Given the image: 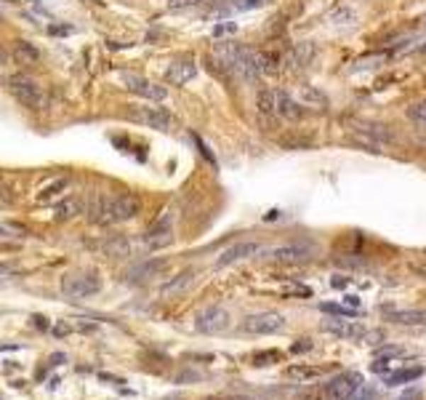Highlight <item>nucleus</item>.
I'll return each mask as SVG.
<instances>
[{
  "instance_id": "13",
  "label": "nucleus",
  "mask_w": 426,
  "mask_h": 400,
  "mask_svg": "<svg viewBox=\"0 0 426 400\" xmlns=\"http://www.w3.org/2000/svg\"><path fill=\"white\" fill-rule=\"evenodd\" d=\"M312 59H315V45L312 43H296L293 48L283 56V67L285 70H291V72H296V70H301V67L309 65Z\"/></svg>"
},
{
  "instance_id": "34",
  "label": "nucleus",
  "mask_w": 426,
  "mask_h": 400,
  "mask_svg": "<svg viewBox=\"0 0 426 400\" xmlns=\"http://www.w3.org/2000/svg\"><path fill=\"white\" fill-rule=\"evenodd\" d=\"M11 233H19V230H13L9 224H0V238H3V235H11Z\"/></svg>"
},
{
  "instance_id": "30",
  "label": "nucleus",
  "mask_w": 426,
  "mask_h": 400,
  "mask_svg": "<svg viewBox=\"0 0 426 400\" xmlns=\"http://www.w3.org/2000/svg\"><path fill=\"white\" fill-rule=\"evenodd\" d=\"M277 357H280V352H277V350H272V352H264V355H256V357H253V360H256L253 366H272L269 360H277Z\"/></svg>"
},
{
  "instance_id": "22",
  "label": "nucleus",
  "mask_w": 426,
  "mask_h": 400,
  "mask_svg": "<svg viewBox=\"0 0 426 400\" xmlns=\"http://www.w3.org/2000/svg\"><path fill=\"white\" fill-rule=\"evenodd\" d=\"M288 377H291V379H304V382H309V379H317V377H323V368L293 366V368H288Z\"/></svg>"
},
{
  "instance_id": "24",
  "label": "nucleus",
  "mask_w": 426,
  "mask_h": 400,
  "mask_svg": "<svg viewBox=\"0 0 426 400\" xmlns=\"http://www.w3.org/2000/svg\"><path fill=\"white\" fill-rule=\"evenodd\" d=\"M192 280H195V272H184V275H179V280L168 283V286L163 289V294H179V291H184Z\"/></svg>"
},
{
  "instance_id": "39",
  "label": "nucleus",
  "mask_w": 426,
  "mask_h": 400,
  "mask_svg": "<svg viewBox=\"0 0 426 400\" xmlns=\"http://www.w3.org/2000/svg\"><path fill=\"white\" fill-rule=\"evenodd\" d=\"M0 179H3V177H0Z\"/></svg>"
},
{
  "instance_id": "29",
  "label": "nucleus",
  "mask_w": 426,
  "mask_h": 400,
  "mask_svg": "<svg viewBox=\"0 0 426 400\" xmlns=\"http://www.w3.org/2000/svg\"><path fill=\"white\" fill-rule=\"evenodd\" d=\"M200 3H206V0H168V9L181 11V9H192V6H200Z\"/></svg>"
},
{
  "instance_id": "17",
  "label": "nucleus",
  "mask_w": 426,
  "mask_h": 400,
  "mask_svg": "<svg viewBox=\"0 0 426 400\" xmlns=\"http://www.w3.org/2000/svg\"><path fill=\"white\" fill-rule=\"evenodd\" d=\"M269 256L272 259H277V262H291V265H298V262H306L309 259V248H304V245H277V248H272L269 251Z\"/></svg>"
},
{
  "instance_id": "6",
  "label": "nucleus",
  "mask_w": 426,
  "mask_h": 400,
  "mask_svg": "<svg viewBox=\"0 0 426 400\" xmlns=\"http://www.w3.org/2000/svg\"><path fill=\"white\" fill-rule=\"evenodd\" d=\"M174 243V219H171V213L165 211L157 222H152V227L147 230L144 235V245L150 248V251H160L165 245Z\"/></svg>"
},
{
  "instance_id": "16",
  "label": "nucleus",
  "mask_w": 426,
  "mask_h": 400,
  "mask_svg": "<svg viewBox=\"0 0 426 400\" xmlns=\"http://www.w3.org/2000/svg\"><path fill=\"white\" fill-rule=\"evenodd\" d=\"M197 75V65L189 62V59H181V62H174V65L165 70V80L174 83V86H184Z\"/></svg>"
},
{
  "instance_id": "10",
  "label": "nucleus",
  "mask_w": 426,
  "mask_h": 400,
  "mask_svg": "<svg viewBox=\"0 0 426 400\" xmlns=\"http://www.w3.org/2000/svg\"><path fill=\"white\" fill-rule=\"evenodd\" d=\"M264 254V245L262 243H253V240H242V243L232 245L227 248L224 254L219 256V267H227V265H235V262H242V259H251V256H259Z\"/></svg>"
},
{
  "instance_id": "2",
  "label": "nucleus",
  "mask_w": 426,
  "mask_h": 400,
  "mask_svg": "<svg viewBox=\"0 0 426 400\" xmlns=\"http://www.w3.org/2000/svg\"><path fill=\"white\" fill-rule=\"evenodd\" d=\"M101 291V280L96 272H75V275H65L62 278V294L69 299H86Z\"/></svg>"
},
{
  "instance_id": "19",
  "label": "nucleus",
  "mask_w": 426,
  "mask_h": 400,
  "mask_svg": "<svg viewBox=\"0 0 426 400\" xmlns=\"http://www.w3.org/2000/svg\"><path fill=\"white\" fill-rule=\"evenodd\" d=\"M11 56H13V62L22 67H35L40 62V51H38L33 43H27V40H16Z\"/></svg>"
},
{
  "instance_id": "23",
  "label": "nucleus",
  "mask_w": 426,
  "mask_h": 400,
  "mask_svg": "<svg viewBox=\"0 0 426 400\" xmlns=\"http://www.w3.org/2000/svg\"><path fill=\"white\" fill-rule=\"evenodd\" d=\"M67 189V179H56L54 184H48V187L40 189V195H38V200L40 203H45V200H51L54 195H59V192H65Z\"/></svg>"
},
{
  "instance_id": "12",
  "label": "nucleus",
  "mask_w": 426,
  "mask_h": 400,
  "mask_svg": "<svg viewBox=\"0 0 426 400\" xmlns=\"http://www.w3.org/2000/svg\"><path fill=\"white\" fill-rule=\"evenodd\" d=\"M125 86H128V91L139 94V96H144V99L163 101L165 96H168V91H165L163 86H155V83H150V80H144L142 75H125Z\"/></svg>"
},
{
  "instance_id": "31",
  "label": "nucleus",
  "mask_w": 426,
  "mask_h": 400,
  "mask_svg": "<svg viewBox=\"0 0 426 400\" xmlns=\"http://www.w3.org/2000/svg\"><path fill=\"white\" fill-rule=\"evenodd\" d=\"M410 267H413L415 272L426 275V251H421V254H418V259H413V262H410Z\"/></svg>"
},
{
  "instance_id": "11",
  "label": "nucleus",
  "mask_w": 426,
  "mask_h": 400,
  "mask_svg": "<svg viewBox=\"0 0 426 400\" xmlns=\"http://www.w3.org/2000/svg\"><path fill=\"white\" fill-rule=\"evenodd\" d=\"M131 118L144 123V126H150V128H160V131L171 128V115L163 107H139V110L131 112Z\"/></svg>"
},
{
  "instance_id": "36",
  "label": "nucleus",
  "mask_w": 426,
  "mask_h": 400,
  "mask_svg": "<svg viewBox=\"0 0 426 400\" xmlns=\"http://www.w3.org/2000/svg\"><path fill=\"white\" fill-rule=\"evenodd\" d=\"M6 62H9V51L0 45V65H6Z\"/></svg>"
},
{
  "instance_id": "9",
  "label": "nucleus",
  "mask_w": 426,
  "mask_h": 400,
  "mask_svg": "<svg viewBox=\"0 0 426 400\" xmlns=\"http://www.w3.org/2000/svg\"><path fill=\"white\" fill-rule=\"evenodd\" d=\"M139 211H142V203L131 192H123V195L112 198V222H128L133 216H139Z\"/></svg>"
},
{
  "instance_id": "14",
  "label": "nucleus",
  "mask_w": 426,
  "mask_h": 400,
  "mask_svg": "<svg viewBox=\"0 0 426 400\" xmlns=\"http://www.w3.org/2000/svg\"><path fill=\"white\" fill-rule=\"evenodd\" d=\"M304 107L306 104L296 101L288 91L277 89V112H280V118H285V121H301V118L306 115Z\"/></svg>"
},
{
  "instance_id": "32",
  "label": "nucleus",
  "mask_w": 426,
  "mask_h": 400,
  "mask_svg": "<svg viewBox=\"0 0 426 400\" xmlns=\"http://www.w3.org/2000/svg\"><path fill=\"white\" fill-rule=\"evenodd\" d=\"M306 350H312V345H309V339H301L298 345H293V352H306Z\"/></svg>"
},
{
  "instance_id": "27",
  "label": "nucleus",
  "mask_w": 426,
  "mask_h": 400,
  "mask_svg": "<svg viewBox=\"0 0 426 400\" xmlns=\"http://www.w3.org/2000/svg\"><path fill=\"white\" fill-rule=\"evenodd\" d=\"M77 211V203L75 200H67V203H62L59 209H56V219H69V216H75Z\"/></svg>"
},
{
  "instance_id": "5",
  "label": "nucleus",
  "mask_w": 426,
  "mask_h": 400,
  "mask_svg": "<svg viewBox=\"0 0 426 400\" xmlns=\"http://www.w3.org/2000/svg\"><path fill=\"white\" fill-rule=\"evenodd\" d=\"M9 91L16 96V101H22L24 107H30V110H40L43 107V91H40V86L33 78L22 75V72L9 78Z\"/></svg>"
},
{
  "instance_id": "7",
  "label": "nucleus",
  "mask_w": 426,
  "mask_h": 400,
  "mask_svg": "<svg viewBox=\"0 0 426 400\" xmlns=\"http://www.w3.org/2000/svg\"><path fill=\"white\" fill-rule=\"evenodd\" d=\"M195 328L200 333H219L230 328V312L224 307H206L195 315Z\"/></svg>"
},
{
  "instance_id": "33",
  "label": "nucleus",
  "mask_w": 426,
  "mask_h": 400,
  "mask_svg": "<svg viewBox=\"0 0 426 400\" xmlns=\"http://www.w3.org/2000/svg\"><path fill=\"white\" fill-rule=\"evenodd\" d=\"M33 321H35V326H38V328H48V318H40V315H35Z\"/></svg>"
},
{
  "instance_id": "4",
  "label": "nucleus",
  "mask_w": 426,
  "mask_h": 400,
  "mask_svg": "<svg viewBox=\"0 0 426 400\" xmlns=\"http://www.w3.org/2000/svg\"><path fill=\"white\" fill-rule=\"evenodd\" d=\"M362 389V377L357 371H344L333 377L323 389V400H352Z\"/></svg>"
},
{
  "instance_id": "25",
  "label": "nucleus",
  "mask_w": 426,
  "mask_h": 400,
  "mask_svg": "<svg viewBox=\"0 0 426 400\" xmlns=\"http://www.w3.org/2000/svg\"><path fill=\"white\" fill-rule=\"evenodd\" d=\"M323 312H330L336 318H357V310H349V307H339V304H320Z\"/></svg>"
},
{
  "instance_id": "38",
  "label": "nucleus",
  "mask_w": 426,
  "mask_h": 400,
  "mask_svg": "<svg viewBox=\"0 0 426 400\" xmlns=\"http://www.w3.org/2000/svg\"><path fill=\"white\" fill-rule=\"evenodd\" d=\"M418 51H426V45H421V48H418Z\"/></svg>"
},
{
  "instance_id": "3",
  "label": "nucleus",
  "mask_w": 426,
  "mask_h": 400,
  "mask_svg": "<svg viewBox=\"0 0 426 400\" xmlns=\"http://www.w3.org/2000/svg\"><path fill=\"white\" fill-rule=\"evenodd\" d=\"M285 328V318L280 312H256V315H248L242 318L240 323V331L242 333H251V336H269V333H277Z\"/></svg>"
},
{
  "instance_id": "28",
  "label": "nucleus",
  "mask_w": 426,
  "mask_h": 400,
  "mask_svg": "<svg viewBox=\"0 0 426 400\" xmlns=\"http://www.w3.org/2000/svg\"><path fill=\"white\" fill-rule=\"evenodd\" d=\"M232 9L235 11H256V9H262V3L259 0H232Z\"/></svg>"
},
{
  "instance_id": "21",
  "label": "nucleus",
  "mask_w": 426,
  "mask_h": 400,
  "mask_svg": "<svg viewBox=\"0 0 426 400\" xmlns=\"http://www.w3.org/2000/svg\"><path fill=\"white\" fill-rule=\"evenodd\" d=\"M280 65H283V59L272 51H256V67H259V72L262 75H274V72H280Z\"/></svg>"
},
{
  "instance_id": "8",
  "label": "nucleus",
  "mask_w": 426,
  "mask_h": 400,
  "mask_svg": "<svg viewBox=\"0 0 426 400\" xmlns=\"http://www.w3.org/2000/svg\"><path fill=\"white\" fill-rule=\"evenodd\" d=\"M381 315L394 326H410V328H426L424 310H400V307H381Z\"/></svg>"
},
{
  "instance_id": "20",
  "label": "nucleus",
  "mask_w": 426,
  "mask_h": 400,
  "mask_svg": "<svg viewBox=\"0 0 426 400\" xmlns=\"http://www.w3.org/2000/svg\"><path fill=\"white\" fill-rule=\"evenodd\" d=\"M424 374V368L421 366H413V368H400V371H389L386 377H383V384L386 387H400V384H410L415 379Z\"/></svg>"
},
{
  "instance_id": "35",
  "label": "nucleus",
  "mask_w": 426,
  "mask_h": 400,
  "mask_svg": "<svg viewBox=\"0 0 426 400\" xmlns=\"http://www.w3.org/2000/svg\"><path fill=\"white\" fill-rule=\"evenodd\" d=\"M373 371H386V360H376V363H373Z\"/></svg>"
},
{
  "instance_id": "18",
  "label": "nucleus",
  "mask_w": 426,
  "mask_h": 400,
  "mask_svg": "<svg viewBox=\"0 0 426 400\" xmlns=\"http://www.w3.org/2000/svg\"><path fill=\"white\" fill-rule=\"evenodd\" d=\"M256 110L262 118H280L277 112V89H262L256 94Z\"/></svg>"
},
{
  "instance_id": "37",
  "label": "nucleus",
  "mask_w": 426,
  "mask_h": 400,
  "mask_svg": "<svg viewBox=\"0 0 426 400\" xmlns=\"http://www.w3.org/2000/svg\"><path fill=\"white\" fill-rule=\"evenodd\" d=\"M259 3H262V6H267V3H269V0H259Z\"/></svg>"
},
{
  "instance_id": "26",
  "label": "nucleus",
  "mask_w": 426,
  "mask_h": 400,
  "mask_svg": "<svg viewBox=\"0 0 426 400\" xmlns=\"http://www.w3.org/2000/svg\"><path fill=\"white\" fill-rule=\"evenodd\" d=\"M408 118H410L413 123H418L421 128H426V101H421V104L410 107V110H408Z\"/></svg>"
},
{
  "instance_id": "1",
  "label": "nucleus",
  "mask_w": 426,
  "mask_h": 400,
  "mask_svg": "<svg viewBox=\"0 0 426 400\" xmlns=\"http://www.w3.org/2000/svg\"><path fill=\"white\" fill-rule=\"evenodd\" d=\"M323 331L336 336V339H347V342L379 339V336H381V333L371 331L365 323L354 321V318H328V321H323Z\"/></svg>"
},
{
  "instance_id": "15",
  "label": "nucleus",
  "mask_w": 426,
  "mask_h": 400,
  "mask_svg": "<svg viewBox=\"0 0 426 400\" xmlns=\"http://www.w3.org/2000/svg\"><path fill=\"white\" fill-rule=\"evenodd\" d=\"M88 219L96 224H115L112 222V198L94 195L91 203H88Z\"/></svg>"
}]
</instances>
